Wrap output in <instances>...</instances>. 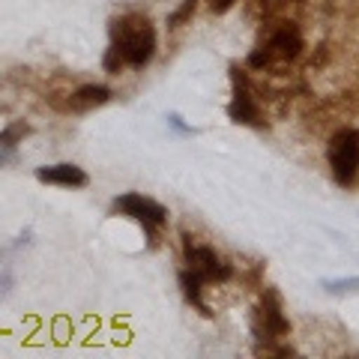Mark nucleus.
<instances>
[{"label": "nucleus", "mask_w": 359, "mask_h": 359, "mask_svg": "<svg viewBox=\"0 0 359 359\" xmlns=\"http://www.w3.org/2000/svg\"><path fill=\"white\" fill-rule=\"evenodd\" d=\"M159 51V33L147 13L126 9L108 18V48L102 54V69L120 75L123 69H147Z\"/></svg>", "instance_id": "f257e3e1"}, {"label": "nucleus", "mask_w": 359, "mask_h": 359, "mask_svg": "<svg viewBox=\"0 0 359 359\" xmlns=\"http://www.w3.org/2000/svg\"><path fill=\"white\" fill-rule=\"evenodd\" d=\"M249 332L255 356H297V347L290 344L294 323L287 318L285 297L276 285L257 287V299L249 311Z\"/></svg>", "instance_id": "f03ea898"}, {"label": "nucleus", "mask_w": 359, "mask_h": 359, "mask_svg": "<svg viewBox=\"0 0 359 359\" xmlns=\"http://www.w3.org/2000/svg\"><path fill=\"white\" fill-rule=\"evenodd\" d=\"M306 51V36L294 18H266L261 27L255 48L245 54L249 72H278L285 66L297 63Z\"/></svg>", "instance_id": "7ed1b4c3"}, {"label": "nucleus", "mask_w": 359, "mask_h": 359, "mask_svg": "<svg viewBox=\"0 0 359 359\" xmlns=\"http://www.w3.org/2000/svg\"><path fill=\"white\" fill-rule=\"evenodd\" d=\"M111 216H120V219H129L135 222L138 228L144 231L147 237V249L156 252L162 243V233L171 222V212L162 201H156L150 195H141V192H123L111 201Z\"/></svg>", "instance_id": "20e7f679"}, {"label": "nucleus", "mask_w": 359, "mask_h": 359, "mask_svg": "<svg viewBox=\"0 0 359 359\" xmlns=\"http://www.w3.org/2000/svg\"><path fill=\"white\" fill-rule=\"evenodd\" d=\"M180 252H183V269L198 276L204 285H228L231 278L237 276V266H233L216 245L198 240L195 233H189V231L180 233Z\"/></svg>", "instance_id": "39448f33"}, {"label": "nucleus", "mask_w": 359, "mask_h": 359, "mask_svg": "<svg viewBox=\"0 0 359 359\" xmlns=\"http://www.w3.org/2000/svg\"><path fill=\"white\" fill-rule=\"evenodd\" d=\"M228 78H231V99H228V105H224V114H228V120L233 123V126L266 132L273 123H269L261 99L255 96L249 69L240 66V63H231L228 66Z\"/></svg>", "instance_id": "423d86ee"}, {"label": "nucleus", "mask_w": 359, "mask_h": 359, "mask_svg": "<svg viewBox=\"0 0 359 359\" xmlns=\"http://www.w3.org/2000/svg\"><path fill=\"white\" fill-rule=\"evenodd\" d=\"M327 168L335 186L356 189L359 186V129L341 126L327 141Z\"/></svg>", "instance_id": "0eeeda50"}, {"label": "nucleus", "mask_w": 359, "mask_h": 359, "mask_svg": "<svg viewBox=\"0 0 359 359\" xmlns=\"http://www.w3.org/2000/svg\"><path fill=\"white\" fill-rule=\"evenodd\" d=\"M114 99V90L108 84H96V81H87V84H78L66 93H54L48 96V102L54 111L60 114H90V111L108 105Z\"/></svg>", "instance_id": "6e6552de"}, {"label": "nucleus", "mask_w": 359, "mask_h": 359, "mask_svg": "<svg viewBox=\"0 0 359 359\" xmlns=\"http://www.w3.org/2000/svg\"><path fill=\"white\" fill-rule=\"evenodd\" d=\"M36 180L42 186H57V189H87L90 174L75 162H54V165H39Z\"/></svg>", "instance_id": "1a4fd4ad"}, {"label": "nucleus", "mask_w": 359, "mask_h": 359, "mask_svg": "<svg viewBox=\"0 0 359 359\" xmlns=\"http://www.w3.org/2000/svg\"><path fill=\"white\" fill-rule=\"evenodd\" d=\"M177 285H180V294H183V299H186V306H192L201 318H212V309H210V302H207V297H204V290H207V285L201 282L198 276H192L189 269H180L177 273Z\"/></svg>", "instance_id": "9d476101"}, {"label": "nucleus", "mask_w": 359, "mask_h": 359, "mask_svg": "<svg viewBox=\"0 0 359 359\" xmlns=\"http://www.w3.org/2000/svg\"><path fill=\"white\" fill-rule=\"evenodd\" d=\"M33 135V126L27 120H9L4 129H0V147H13L18 150L21 144H25L27 138Z\"/></svg>", "instance_id": "9b49d317"}, {"label": "nucleus", "mask_w": 359, "mask_h": 359, "mask_svg": "<svg viewBox=\"0 0 359 359\" xmlns=\"http://www.w3.org/2000/svg\"><path fill=\"white\" fill-rule=\"evenodd\" d=\"M198 6H201V0H180V6L168 13V21H165L168 33H177V30H183L186 25H192Z\"/></svg>", "instance_id": "f8f14e48"}, {"label": "nucleus", "mask_w": 359, "mask_h": 359, "mask_svg": "<svg viewBox=\"0 0 359 359\" xmlns=\"http://www.w3.org/2000/svg\"><path fill=\"white\" fill-rule=\"evenodd\" d=\"M320 287L330 297H347L359 294V276H339V278H320Z\"/></svg>", "instance_id": "ddd939ff"}, {"label": "nucleus", "mask_w": 359, "mask_h": 359, "mask_svg": "<svg viewBox=\"0 0 359 359\" xmlns=\"http://www.w3.org/2000/svg\"><path fill=\"white\" fill-rule=\"evenodd\" d=\"M33 237H36V233H33V228H25V231H18V233H15V237L9 240V243L0 245V264H6L13 255H18V252L30 249V245H33Z\"/></svg>", "instance_id": "4468645a"}, {"label": "nucleus", "mask_w": 359, "mask_h": 359, "mask_svg": "<svg viewBox=\"0 0 359 359\" xmlns=\"http://www.w3.org/2000/svg\"><path fill=\"white\" fill-rule=\"evenodd\" d=\"M165 123H168V129H171L177 138H195V135L201 132L195 123H192V120H186L183 114H180V111H168V114H165Z\"/></svg>", "instance_id": "2eb2a0df"}, {"label": "nucleus", "mask_w": 359, "mask_h": 359, "mask_svg": "<svg viewBox=\"0 0 359 359\" xmlns=\"http://www.w3.org/2000/svg\"><path fill=\"white\" fill-rule=\"evenodd\" d=\"M15 282H18V278H15L13 269H9V266H0V299H6L9 294H13Z\"/></svg>", "instance_id": "dca6fc26"}, {"label": "nucleus", "mask_w": 359, "mask_h": 359, "mask_svg": "<svg viewBox=\"0 0 359 359\" xmlns=\"http://www.w3.org/2000/svg\"><path fill=\"white\" fill-rule=\"evenodd\" d=\"M252 4L264 9V18H273V15L278 13V9H282V6L287 4V0H252Z\"/></svg>", "instance_id": "f3484780"}, {"label": "nucleus", "mask_w": 359, "mask_h": 359, "mask_svg": "<svg viewBox=\"0 0 359 359\" xmlns=\"http://www.w3.org/2000/svg\"><path fill=\"white\" fill-rule=\"evenodd\" d=\"M207 6H210V13L224 15V13H231V9L237 6V0H207Z\"/></svg>", "instance_id": "a211bd4d"}, {"label": "nucleus", "mask_w": 359, "mask_h": 359, "mask_svg": "<svg viewBox=\"0 0 359 359\" xmlns=\"http://www.w3.org/2000/svg\"><path fill=\"white\" fill-rule=\"evenodd\" d=\"M15 162H18V150L0 147V168H9V165H15Z\"/></svg>", "instance_id": "6ab92c4d"}]
</instances>
